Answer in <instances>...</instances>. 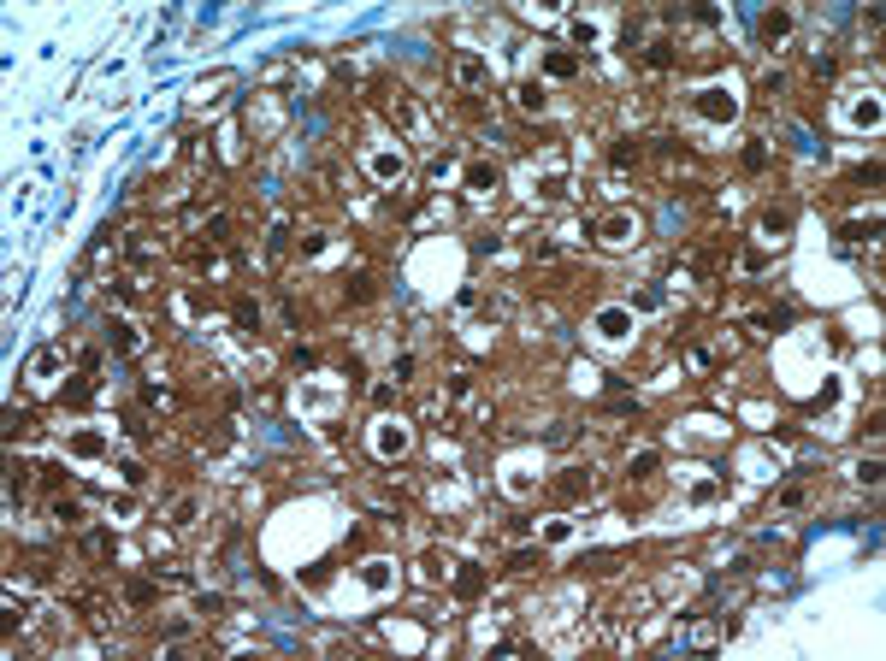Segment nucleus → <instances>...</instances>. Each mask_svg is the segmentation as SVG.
Returning <instances> with one entry per match:
<instances>
[{"mask_svg": "<svg viewBox=\"0 0 886 661\" xmlns=\"http://www.w3.org/2000/svg\"><path fill=\"white\" fill-rule=\"evenodd\" d=\"M591 490H597V472H591V467H567V472L556 478V496H561V502H579V496H591Z\"/></svg>", "mask_w": 886, "mask_h": 661, "instance_id": "nucleus-1", "label": "nucleus"}, {"mask_svg": "<svg viewBox=\"0 0 886 661\" xmlns=\"http://www.w3.org/2000/svg\"><path fill=\"white\" fill-rule=\"evenodd\" d=\"M697 112H704V119H733V95H721V89H704Z\"/></svg>", "mask_w": 886, "mask_h": 661, "instance_id": "nucleus-2", "label": "nucleus"}, {"mask_svg": "<svg viewBox=\"0 0 886 661\" xmlns=\"http://www.w3.org/2000/svg\"><path fill=\"white\" fill-rule=\"evenodd\" d=\"M632 237H639V225H632L626 213H614V219H603V242H614V248H621V242H632Z\"/></svg>", "mask_w": 886, "mask_h": 661, "instance_id": "nucleus-3", "label": "nucleus"}, {"mask_svg": "<svg viewBox=\"0 0 886 661\" xmlns=\"http://www.w3.org/2000/svg\"><path fill=\"white\" fill-rule=\"evenodd\" d=\"M467 184H473L479 195H491L496 184H503V172H496V165H473V172H467Z\"/></svg>", "mask_w": 886, "mask_h": 661, "instance_id": "nucleus-4", "label": "nucleus"}, {"mask_svg": "<svg viewBox=\"0 0 886 661\" xmlns=\"http://www.w3.org/2000/svg\"><path fill=\"white\" fill-rule=\"evenodd\" d=\"M130 343H136V330H130L124 319H119V325H107V349H119V355H124Z\"/></svg>", "mask_w": 886, "mask_h": 661, "instance_id": "nucleus-5", "label": "nucleus"}, {"mask_svg": "<svg viewBox=\"0 0 886 661\" xmlns=\"http://www.w3.org/2000/svg\"><path fill=\"white\" fill-rule=\"evenodd\" d=\"M786 30H792V18H786V12H768V18H762V36H768V42H780Z\"/></svg>", "mask_w": 886, "mask_h": 661, "instance_id": "nucleus-6", "label": "nucleus"}, {"mask_svg": "<svg viewBox=\"0 0 886 661\" xmlns=\"http://www.w3.org/2000/svg\"><path fill=\"white\" fill-rule=\"evenodd\" d=\"M786 225H792L786 213H762V237H768V242H780V237H786Z\"/></svg>", "mask_w": 886, "mask_h": 661, "instance_id": "nucleus-7", "label": "nucleus"}, {"mask_svg": "<svg viewBox=\"0 0 886 661\" xmlns=\"http://www.w3.org/2000/svg\"><path fill=\"white\" fill-rule=\"evenodd\" d=\"M644 59L656 65V71H662V65H674V42H650V54H644Z\"/></svg>", "mask_w": 886, "mask_h": 661, "instance_id": "nucleus-8", "label": "nucleus"}, {"mask_svg": "<svg viewBox=\"0 0 886 661\" xmlns=\"http://www.w3.org/2000/svg\"><path fill=\"white\" fill-rule=\"evenodd\" d=\"M626 472H632V478H650V472H656V455H650V449H644V455H632V460H626Z\"/></svg>", "mask_w": 886, "mask_h": 661, "instance_id": "nucleus-9", "label": "nucleus"}, {"mask_svg": "<svg viewBox=\"0 0 886 661\" xmlns=\"http://www.w3.org/2000/svg\"><path fill=\"white\" fill-rule=\"evenodd\" d=\"M54 520H59V525H77V520H83V508H77V502H65V496H59V502H54Z\"/></svg>", "mask_w": 886, "mask_h": 661, "instance_id": "nucleus-10", "label": "nucleus"}, {"mask_svg": "<svg viewBox=\"0 0 886 661\" xmlns=\"http://www.w3.org/2000/svg\"><path fill=\"white\" fill-rule=\"evenodd\" d=\"M621 325H626V313H603V337H609V343H614V337H626Z\"/></svg>", "mask_w": 886, "mask_h": 661, "instance_id": "nucleus-11", "label": "nucleus"}, {"mask_svg": "<svg viewBox=\"0 0 886 661\" xmlns=\"http://www.w3.org/2000/svg\"><path fill=\"white\" fill-rule=\"evenodd\" d=\"M479 585H484V573H455V590H461V597H473Z\"/></svg>", "mask_w": 886, "mask_h": 661, "instance_id": "nucleus-12", "label": "nucleus"}, {"mask_svg": "<svg viewBox=\"0 0 886 661\" xmlns=\"http://www.w3.org/2000/svg\"><path fill=\"white\" fill-rule=\"evenodd\" d=\"M549 71H556V77H573V54H549Z\"/></svg>", "mask_w": 886, "mask_h": 661, "instance_id": "nucleus-13", "label": "nucleus"}, {"mask_svg": "<svg viewBox=\"0 0 886 661\" xmlns=\"http://www.w3.org/2000/svg\"><path fill=\"white\" fill-rule=\"evenodd\" d=\"M373 172H378V177H396V172H402V160H390V154H378V160H373Z\"/></svg>", "mask_w": 886, "mask_h": 661, "instance_id": "nucleus-14", "label": "nucleus"}, {"mask_svg": "<svg viewBox=\"0 0 886 661\" xmlns=\"http://www.w3.org/2000/svg\"><path fill=\"white\" fill-rule=\"evenodd\" d=\"M172 520H177V525H190V520H195V496H183V502L172 508Z\"/></svg>", "mask_w": 886, "mask_h": 661, "instance_id": "nucleus-15", "label": "nucleus"}, {"mask_svg": "<svg viewBox=\"0 0 886 661\" xmlns=\"http://www.w3.org/2000/svg\"><path fill=\"white\" fill-rule=\"evenodd\" d=\"M237 325H260V307L255 302H237Z\"/></svg>", "mask_w": 886, "mask_h": 661, "instance_id": "nucleus-16", "label": "nucleus"}]
</instances>
